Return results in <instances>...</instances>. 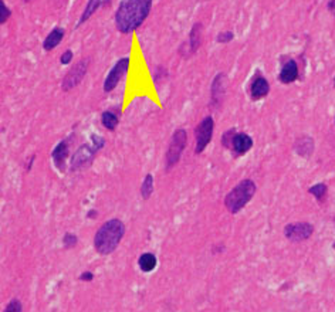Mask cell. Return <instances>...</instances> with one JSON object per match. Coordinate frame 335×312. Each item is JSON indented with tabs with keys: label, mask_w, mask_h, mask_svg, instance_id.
<instances>
[{
	"label": "cell",
	"mask_w": 335,
	"mask_h": 312,
	"mask_svg": "<svg viewBox=\"0 0 335 312\" xmlns=\"http://www.w3.org/2000/svg\"><path fill=\"white\" fill-rule=\"evenodd\" d=\"M94 280V274L91 271H84L80 274V281H85V282H90V281Z\"/></svg>",
	"instance_id": "31"
},
{
	"label": "cell",
	"mask_w": 335,
	"mask_h": 312,
	"mask_svg": "<svg viewBox=\"0 0 335 312\" xmlns=\"http://www.w3.org/2000/svg\"><path fill=\"white\" fill-rule=\"evenodd\" d=\"M236 134H237V132H236V129H234V128H232V129H228V131L223 134V136H221V145H223L225 148H228V149H230V145H232L234 135Z\"/></svg>",
	"instance_id": "25"
},
{
	"label": "cell",
	"mask_w": 335,
	"mask_h": 312,
	"mask_svg": "<svg viewBox=\"0 0 335 312\" xmlns=\"http://www.w3.org/2000/svg\"><path fill=\"white\" fill-rule=\"evenodd\" d=\"M118 115L113 112V111H104L101 114V124L102 127L108 129V131H114L117 125H118Z\"/></svg>",
	"instance_id": "20"
},
{
	"label": "cell",
	"mask_w": 335,
	"mask_h": 312,
	"mask_svg": "<svg viewBox=\"0 0 335 312\" xmlns=\"http://www.w3.org/2000/svg\"><path fill=\"white\" fill-rule=\"evenodd\" d=\"M327 9H328L329 12L335 14V0H329L328 3H327Z\"/></svg>",
	"instance_id": "33"
},
{
	"label": "cell",
	"mask_w": 335,
	"mask_h": 312,
	"mask_svg": "<svg viewBox=\"0 0 335 312\" xmlns=\"http://www.w3.org/2000/svg\"><path fill=\"white\" fill-rule=\"evenodd\" d=\"M77 243H78V238H77L76 234L73 233H65L63 237V246L65 249H71V247H76Z\"/></svg>",
	"instance_id": "27"
},
{
	"label": "cell",
	"mask_w": 335,
	"mask_h": 312,
	"mask_svg": "<svg viewBox=\"0 0 335 312\" xmlns=\"http://www.w3.org/2000/svg\"><path fill=\"white\" fill-rule=\"evenodd\" d=\"M186 142H188V134L185 129H176L173 135H172L169 147L166 151V156H165V166L166 171H171L173 166L176 165L177 162L181 160L182 152L186 148Z\"/></svg>",
	"instance_id": "4"
},
{
	"label": "cell",
	"mask_w": 335,
	"mask_h": 312,
	"mask_svg": "<svg viewBox=\"0 0 335 312\" xmlns=\"http://www.w3.org/2000/svg\"><path fill=\"white\" fill-rule=\"evenodd\" d=\"M168 77H169V73H168V70L165 68L164 65H157L153 68V71H152V80H153V83L157 84V85L165 83L168 80Z\"/></svg>",
	"instance_id": "22"
},
{
	"label": "cell",
	"mask_w": 335,
	"mask_h": 312,
	"mask_svg": "<svg viewBox=\"0 0 335 312\" xmlns=\"http://www.w3.org/2000/svg\"><path fill=\"white\" fill-rule=\"evenodd\" d=\"M125 233L124 223L118 219H111L102 224L95 233L94 249L102 255L111 254L122 240Z\"/></svg>",
	"instance_id": "2"
},
{
	"label": "cell",
	"mask_w": 335,
	"mask_h": 312,
	"mask_svg": "<svg viewBox=\"0 0 335 312\" xmlns=\"http://www.w3.org/2000/svg\"><path fill=\"white\" fill-rule=\"evenodd\" d=\"M129 64H131L129 57L120 58V60L114 64V67L109 70V73H108L107 77H105V80H104V84H102V89H104L105 94H109V92H113V91L117 88V85H118V83L122 80V77L127 74L128 68H129Z\"/></svg>",
	"instance_id": "7"
},
{
	"label": "cell",
	"mask_w": 335,
	"mask_h": 312,
	"mask_svg": "<svg viewBox=\"0 0 335 312\" xmlns=\"http://www.w3.org/2000/svg\"><path fill=\"white\" fill-rule=\"evenodd\" d=\"M298 78H300V70H298L297 61L294 58H285V61L281 64V70L278 73L280 83L288 85L297 81Z\"/></svg>",
	"instance_id": "12"
},
{
	"label": "cell",
	"mask_w": 335,
	"mask_h": 312,
	"mask_svg": "<svg viewBox=\"0 0 335 312\" xmlns=\"http://www.w3.org/2000/svg\"><path fill=\"white\" fill-rule=\"evenodd\" d=\"M312 231H314L312 226L307 222H303V223L287 224L284 234L291 242H304L312 234Z\"/></svg>",
	"instance_id": "11"
},
{
	"label": "cell",
	"mask_w": 335,
	"mask_h": 312,
	"mask_svg": "<svg viewBox=\"0 0 335 312\" xmlns=\"http://www.w3.org/2000/svg\"><path fill=\"white\" fill-rule=\"evenodd\" d=\"M213 131H215V122L210 115L205 116L202 121L197 124V127L195 128V153L196 155H200L210 143V140L213 138Z\"/></svg>",
	"instance_id": "6"
},
{
	"label": "cell",
	"mask_w": 335,
	"mask_h": 312,
	"mask_svg": "<svg viewBox=\"0 0 335 312\" xmlns=\"http://www.w3.org/2000/svg\"><path fill=\"white\" fill-rule=\"evenodd\" d=\"M296 152L303 156V158H308L311 153L314 152V140L310 136H301L296 140V145H294Z\"/></svg>",
	"instance_id": "18"
},
{
	"label": "cell",
	"mask_w": 335,
	"mask_h": 312,
	"mask_svg": "<svg viewBox=\"0 0 335 312\" xmlns=\"http://www.w3.org/2000/svg\"><path fill=\"white\" fill-rule=\"evenodd\" d=\"M34 160H36V155H32V156H29V159H26V165H25L26 172H30V171H32Z\"/></svg>",
	"instance_id": "32"
},
{
	"label": "cell",
	"mask_w": 335,
	"mask_h": 312,
	"mask_svg": "<svg viewBox=\"0 0 335 312\" xmlns=\"http://www.w3.org/2000/svg\"><path fill=\"white\" fill-rule=\"evenodd\" d=\"M256 193V183L252 179H244L234 186L225 198V206L232 214H237L246 207V204L252 200Z\"/></svg>",
	"instance_id": "3"
},
{
	"label": "cell",
	"mask_w": 335,
	"mask_h": 312,
	"mask_svg": "<svg viewBox=\"0 0 335 312\" xmlns=\"http://www.w3.org/2000/svg\"><path fill=\"white\" fill-rule=\"evenodd\" d=\"M327 191H328V187H327L325 183H317V185L311 186L308 189V193L312 195L318 202H323L324 198L327 196Z\"/></svg>",
	"instance_id": "23"
},
{
	"label": "cell",
	"mask_w": 335,
	"mask_h": 312,
	"mask_svg": "<svg viewBox=\"0 0 335 312\" xmlns=\"http://www.w3.org/2000/svg\"><path fill=\"white\" fill-rule=\"evenodd\" d=\"M269 92H270V83L264 77L257 74L253 78L252 84H250V97H252V100L259 101L261 98L269 95Z\"/></svg>",
	"instance_id": "15"
},
{
	"label": "cell",
	"mask_w": 335,
	"mask_h": 312,
	"mask_svg": "<svg viewBox=\"0 0 335 312\" xmlns=\"http://www.w3.org/2000/svg\"><path fill=\"white\" fill-rule=\"evenodd\" d=\"M73 57H74V53L71 50H65L60 56V63L63 64V65H69V64L73 63Z\"/></svg>",
	"instance_id": "29"
},
{
	"label": "cell",
	"mask_w": 335,
	"mask_h": 312,
	"mask_svg": "<svg viewBox=\"0 0 335 312\" xmlns=\"http://www.w3.org/2000/svg\"><path fill=\"white\" fill-rule=\"evenodd\" d=\"M153 0H122L114 16L115 27L121 34L138 30L149 16Z\"/></svg>",
	"instance_id": "1"
},
{
	"label": "cell",
	"mask_w": 335,
	"mask_h": 312,
	"mask_svg": "<svg viewBox=\"0 0 335 312\" xmlns=\"http://www.w3.org/2000/svg\"><path fill=\"white\" fill-rule=\"evenodd\" d=\"M153 193V176L151 173H148L141 185V196L144 200H148Z\"/></svg>",
	"instance_id": "21"
},
{
	"label": "cell",
	"mask_w": 335,
	"mask_h": 312,
	"mask_svg": "<svg viewBox=\"0 0 335 312\" xmlns=\"http://www.w3.org/2000/svg\"><path fill=\"white\" fill-rule=\"evenodd\" d=\"M226 74L217 73L210 85V107L219 108L226 94Z\"/></svg>",
	"instance_id": "10"
},
{
	"label": "cell",
	"mask_w": 335,
	"mask_h": 312,
	"mask_svg": "<svg viewBox=\"0 0 335 312\" xmlns=\"http://www.w3.org/2000/svg\"><path fill=\"white\" fill-rule=\"evenodd\" d=\"M234 38V33L228 30V32H220L216 36V43L219 44H228Z\"/></svg>",
	"instance_id": "26"
},
{
	"label": "cell",
	"mask_w": 335,
	"mask_h": 312,
	"mask_svg": "<svg viewBox=\"0 0 335 312\" xmlns=\"http://www.w3.org/2000/svg\"><path fill=\"white\" fill-rule=\"evenodd\" d=\"M21 311H23V308H21V302H20V300L13 298V300L7 304V306L5 308V311L3 312H21Z\"/></svg>",
	"instance_id": "28"
},
{
	"label": "cell",
	"mask_w": 335,
	"mask_h": 312,
	"mask_svg": "<svg viewBox=\"0 0 335 312\" xmlns=\"http://www.w3.org/2000/svg\"><path fill=\"white\" fill-rule=\"evenodd\" d=\"M202 29L203 26L202 23H195L192 26L189 33V38L188 41H185L182 47L179 49V53L182 54V57L188 58L195 56L197 53V50L200 49V44H202Z\"/></svg>",
	"instance_id": "9"
},
{
	"label": "cell",
	"mask_w": 335,
	"mask_h": 312,
	"mask_svg": "<svg viewBox=\"0 0 335 312\" xmlns=\"http://www.w3.org/2000/svg\"><path fill=\"white\" fill-rule=\"evenodd\" d=\"M88 219H95L97 217V210H90L88 211Z\"/></svg>",
	"instance_id": "34"
},
{
	"label": "cell",
	"mask_w": 335,
	"mask_h": 312,
	"mask_svg": "<svg viewBox=\"0 0 335 312\" xmlns=\"http://www.w3.org/2000/svg\"><path fill=\"white\" fill-rule=\"evenodd\" d=\"M90 68V58H81L80 61H77L71 68H70L63 77L61 81V89L63 91H71L74 89L84 80V77L87 76Z\"/></svg>",
	"instance_id": "5"
},
{
	"label": "cell",
	"mask_w": 335,
	"mask_h": 312,
	"mask_svg": "<svg viewBox=\"0 0 335 312\" xmlns=\"http://www.w3.org/2000/svg\"><path fill=\"white\" fill-rule=\"evenodd\" d=\"M10 16H12V10L5 3V0H0V25H5Z\"/></svg>",
	"instance_id": "24"
},
{
	"label": "cell",
	"mask_w": 335,
	"mask_h": 312,
	"mask_svg": "<svg viewBox=\"0 0 335 312\" xmlns=\"http://www.w3.org/2000/svg\"><path fill=\"white\" fill-rule=\"evenodd\" d=\"M70 149H69V140L63 139L58 142L56 148L53 149L51 152V159L53 163L57 167L58 172H65V167H67V159H69Z\"/></svg>",
	"instance_id": "13"
},
{
	"label": "cell",
	"mask_w": 335,
	"mask_h": 312,
	"mask_svg": "<svg viewBox=\"0 0 335 312\" xmlns=\"http://www.w3.org/2000/svg\"><path fill=\"white\" fill-rule=\"evenodd\" d=\"M109 3V0H88V3H87V6L84 7V12L81 13V16H80V19H78V23H77V27H80L81 25H84L87 20L94 14L98 9L104 5H107Z\"/></svg>",
	"instance_id": "17"
},
{
	"label": "cell",
	"mask_w": 335,
	"mask_h": 312,
	"mask_svg": "<svg viewBox=\"0 0 335 312\" xmlns=\"http://www.w3.org/2000/svg\"><path fill=\"white\" fill-rule=\"evenodd\" d=\"M334 88H335V77H334Z\"/></svg>",
	"instance_id": "36"
},
{
	"label": "cell",
	"mask_w": 335,
	"mask_h": 312,
	"mask_svg": "<svg viewBox=\"0 0 335 312\" xmlns=\"http://www.w3.org/2000/svg\"><path fill=\"white\" fill-rule=\"evenodd\" d=\"M253 147V139L250 135L244 134V132H237L234 135L233 142L230 145V151L233 153V156L239 158L243 156L244 153H247Z\"/></svg>",
	"instance_id": "14"
},
{
	"label": "cell",
	"mask_w": 335,
	"mask_h": 312,
	"mask_svg": "<svg viewBox=\"0 0 335 312\" xmlns=\"http://www.w3.org/2000/svg\"><path fill=\"white\" fill-rule=\"evenodd\" d=\"M91 143L94 145L98 151H101L102 148H104V145H105V139L102 138V136H100V135H91Z\"/></svg>",
	"instance_id": "30"
},
{
	"label": "cell",
	"mask_w": 335,
	"mask_h": 312,
	"mask_svg": "<svg viewBox=\"0 0 335 312\" xmlns=\"http://www.w3.org/2000/svg\"><path fill=\"white\" fill-rule=\"evenodd\" d=\"M98 152V149L93 145V143H85L81 145L76 151V153L73 155L71 158V171L77 172V171H81L85 166H88L93 163L95 155Z\"/></svg>",
	"instance_id": "8"
},
{
	"label": "cell",
	"mask_w": 335,
	"mask_h": 312,
	"mask_svg": "<svg viewBox=\"0 0 335 312\" xmlns=\"http://www.w3.org/2000/svg\"><path fill=\"white\" fill-rule=\"evenodd\" d=\"M23 2H25V3H30L32 0H23Z\"/></svg>",
	"instance_id": "35"
},
{
	"label": "cell",
	"mask_w": 335,
	"mask_h": 312,
	"mask_svg": "<svg viewBox=\"0 0 335 312\" xmlns=\"http://www.w3.org/2000/svg\"><path fill=\"white\" fill-rule=\"evenodd\" d=\"M64 36H65V30H64L63 27H54V29L46 36L44 41H43V50L47 51V53L54 50V49L63 41Z\"/></svg>",
	"instance_id": "16"
},
{
	"label": "cell",
	"mask_w": 335,
	"mask_h": 312,
	"mask_svg": "<svg viewBox=\"0 0 335 312\" xmlns=\"http://www.w3.org/2000/svg\"><path fill=\"white\" fill-rule=\"evenodd\" d=\"M157 264H158L157 257H155V254H152V253H144V254L139 257L138 260L139 268H141L144 273H151L152 270H155Z\"/></svg>",
	"instance_id": "19"
}]
</instances>
